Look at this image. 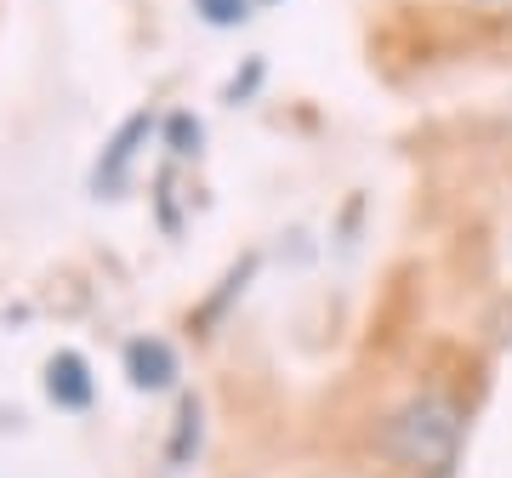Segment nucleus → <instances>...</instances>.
Returning a JSON list of instances; mask_svg holds the SVG:
<instances>
[{"label": "nucleus", "mask_w": 512, "mask_h": 478, "mask_svg": "<svg viewBox=\"0 0 512 478\" xmlns=\"http://www.w3.org/2000/svg\"><path fill=\"white\" fill-rule=\"evenodd\" d=\"M120 365H126V382L137 393H165V387H177V376H183L177 348L165 336H131L126 353H120Z\"/></svg>", "instance_id": "7ed1b4c3"}, {"label": "nucleus", "mask_w": 512, "mask_h": 478, "mask_svg": "<svg viewBox=\"0 0 512 478\" xmlns=\"http://www.w3.org/2000/svg\"><path fill=\"white\" fill-rule=\"evenodd\" d=\"M148 137H160V114L154 109H137V114H126V120L114 126V137L92 160V194L97 200H120V194L131 188V171H137V160H143Z\"/></svg>", "instance_id": "f03ea898"}, {"label": "nucleus", "mask_w": 512, "mask_h": 478, "mask_svg": "<svg viewBox=\"0 0 512 478\" xmlns=\"http://www.w3.org/2000/svg\"><path fill=\"white\" fill-rule=\"evenodd\" d=\"M461 444H467V410L439 387L410 393L376 427V456L410 478H450L461 461Z\"/></svg>", "instance_id": "f257e3e1"}, {"label": "nucleus", "mask_w": 512, "mask_h": 478, "mask_svg": "<svg viewBox=\"0 0 512 478\" xmlns=\"http://www.w3.org/2000/svg\"><path fill=\"white\" fill-rule=\"evenodd\" d=\"M256 268H262V257H245V262H234V268H228V279H222V291L211 296V302H205V313H200V325H211V319H222V308H228V302H234V296H245V285H251L256 279Z\"/></svg>", "instance_id": "0eeeda50"}, {"label": "nucleus", "mask_w": 512, "mask_h": 478, "mask_svg": "<svg viewBox=\"0 0 512 478\" xmlns=\"http://www.w3.org/2000/svg\"><path fill=\"white\" fill-rule=\"evenodd\" d=\"M205 450V399L200 393H183L177 399V416H171V439H165V467L171 473H188Z\"/></svg>", "instance_id": "39448f33"}, {"label": "nucleus", "mask_w": 512, "mask_h": 478, "mask_svg": "<svg viewBox=\"0 0 512 478\" xmlns=\"http://www.w3.org/2000/svg\"><path fill=\"white\" fill-rule=\"evenodd\" d=\"M40 387H46V399H52L57 410H92V399H97V376H92V365H86V353H74V348H57L52 359H46Z\"/></svg>", "instance_id": "20e7f679"}, {"label": "nucleus", "mask_w": 512, "mask_h": 478, "mask_svg": "<svg viewBox=\"0 0 512 478\" xmlns=\"http://www.w3.org/2000/svg\"><path fill=\"white\" fill-rule=\"evenodd\" d=\"M194 12H200L211 29H239V23H251L256 0H194Z\"/></svg>", "instance_id": "6e6552de"}, {"label": "nucleus", "mask_w": 512, "mask_h": 478, "mask_svg": "<svg viewBox=\"0 0 512 478\" xmlns=\"http://www.w3.org/2000/svg\"><path fill=\"white\" fill-rule=\"evenodd\" d=\"M160 148L171 154V160H200V148H205V126H200V114H188V109H171L160 120Z\"/></svg>", "instance_id": "423d86ee"}, {"label": "nucleus", "mask_w": 512, "mask_h": 478, "mask_svg": "<svg viewBox=\"0 0 512 478\" xmlns=\"http://www.w3.org/2000/svg\"><path fill=\"white\" fill-rule=\"evenodd\" d=\"M262 80H268V63H262V57H245V69L222 86V103H234V109L239 103H251V97L262 92Z\"/></svg>", "instance_id": "1a4fd4ad"}, {"label": "nucleus", "mask_w": 512, "mask_h": 478, "mask_svg": "<svg viewBox=\"0 0 512 478\" xmlns=\"http://www.w3.org/2000/svg\"><path fill=\"white\" fill-rule=\"evenodd\" d=\"M256 6H268V0H256Z\"/></svg>", "instance_id": "9d476101"}]
</instances>
